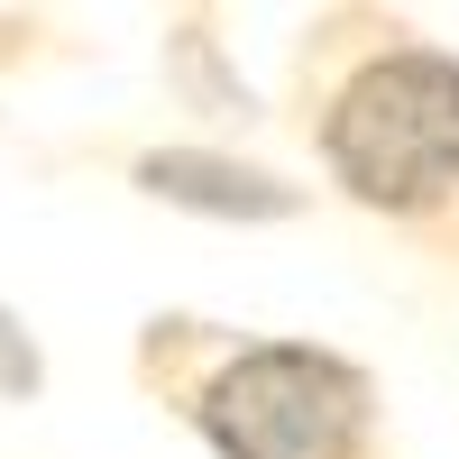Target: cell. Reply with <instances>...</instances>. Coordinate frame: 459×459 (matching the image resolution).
<instances>
[{
  "mask_svg": "<svg viewBox=\"0 0 459 459\" xmlns=\"http://www.w3.org/2000/svg\"><path fill=\"white\" fill-rule=\"evenodd\" d=\"M294 83L322 175L413 248L459 266V56L404 19L331 10L303 28Z\"/></svg>",
  "mask_w": 459,
  "mask_h": 459,
  "instance_id": "cell-1",
  "label": "cell"
},
{
  "mask_svg": "<svg viewBox=\"0 0 459 459\" xmlns=\"http://www.w3.org/2000/svg\"><path fill=\"white\" fill-rule=\"evenodd\" d=\"M138 377L221 459H386L377 377L313 340H248L157 313L138 331Z\"/></svg>",
  "mask_w": 459,
  "mask_h": 459,
  "instance_id": "cell-2",
  "label": "cell"
},
{
  "mask_svg": "<svg viewBox=\"0 0 459 459\" xmlns=\"http://www.w3.org/2000/svg\"><path fill=\"white\" fill-rule=\"evenodd\" d=\"M129 175H138L147 203L212 212V221H285V212H303V184L266 175V166H239L221 147H147Z\"/></svg>",
  "mask_w": 459,
  "mask_h": 459,
  "instance_id": "cell-3",
  "label": "cell"
},
{
  "mask_svg": "<svg viewBox=\"0 0 459 459\" xmlns=\"http://www.w3.org/2000/svg\"><path fill=\"white\" fill-rule=\"evenodd\" d=\"M37 386H47V350H37V331L10 313V303H0V395H37Z\"/></svg>",
  "mask_w": 459,
  "mask_h": 459,
  "instance_id": "cell-4",
  "label": "cell"
}]
</instances>
